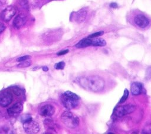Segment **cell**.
<instances>
[{
  "label": "cell",
  "instance_id": "6da1fadb",
  "mask_svg": "<svg viewBox=\"0 0 151 134\" xmlns=\"http://www.w3.org/2000/svg\"><path fill=\"white\" fill-rule=\"evenodd\" d=\"M77 82L84 89L95 92L101 91L105 86L104 81L98 75L80 77L77 79Z\"/></svg>",
  "mask_w": 151,
  "mask_h": 134
},
{
  "label": "cell",
  "instance_id": "7a4b0ae2",
  "mask_svg": "<svg viewBox=\"0 0 151 134\" xmlns=\"http://www.w3.org/2000/svg\"><path fill=\"white\" fill-rule=\"evenodd\" d=\"M63 123L68 128L74 129L79 124V118L77 116L70 111H65L61 116Z\"/></svg>",
  "mask_w": 151,
  "mask_h": 134
},
{
  "label": "cell",
  "instance_id": "3957f363",
  "mask_svg": "<svg viewBox=\"0 0 151 134\" xmlns=\"http://www.w3.org/2000/svg\"><path fill=\"white\" fill-rule=\"evenodd\" d=\"M61 102L64 105V106L68 109H71L74 108H76L78 105V100L74 98H73L67 95H65L64 93L62 94L61 96Z\"/></svg>",
  "mask_w": 151,
  "mask_h": 134
},
{
  "label": "cell",
  "instance_id": "277c9868",
  "mask_svg": "<svg viewBox=\"0 0 151 134\" xmlns=\"http://www.w3.org/2000/svg\"><path fill=\"white\" fill-rule=\"evenodd\" d=\"M23 128L25 132L28 133H36L40 130V126L32 119L24 122Z\"/></svg>",
  "mask_w": 151,
  "mask_h": 134
},
{
  "label": "cell",
  "instance_id": "5b68a950",
  "mask_svg": "<svg viewBox=\"0 0 151 134\" xmlns=\"http://www.w3.org/2000/svg\"><path fill=\"white\" fill-rule=\"evenodd\" d=\"M135 110V106L131 104L125 105L116 108L115 115L118 117H122L133 112Z\"/></svg>",
  "mask_w": 151,
  "mask_h": 134
},
{
  "label": "cell",
  "instance_id": "8992f818",
  "mask_svg": "<svg viewBox=\"0 0 151 134\" xmlns=\"http://www.w3.org/2000/svg\"><path fill=\"white\" fill-rule=\"evenodd\" d=\"M16 14V9L12 6H9L6 7L1 14V18L4 21L8 22Z\"/></svg>",
  "mask_w": 151,
  "mask_h": 134
},
{
  "label": "cell",
  "instance_id": "52a82bcc",
  "mask_svg": "<svg viewBox=\"0 0 151 134\" xmlns=\"http://www.w3.org/2000/svg\"><path fill=\"white\" fill-rule=\"evenodd\" d=\"M134 21L136 25L141 28H146L149 24V19L143 14L137 15L134 17Z\"/></svg>",
  "mask_w": 151,
  "mask_h": 134
},
{
  "label": "cell",
  "instance_id": "ba28073f",
  "mask_svg": "<svg viewBox=\"0 0 151 134\" xmlns=\"http://www.w3.org/2000/svg\"><path fill=\"white\" fill-rule=\"evenodd\" d=\"M27 21V17L25 15L21 14L18 15L14 19L13 21V25L14 26L17 28L19 29L23 26Z\"/></svg>",
  "mask_w": 151,
  "mask_h": 134
},
{
  "label": "cell",
  "instance_id": "9c48e42d",
  "mask_svg": "<svg viewBox=\"0 0 151 134\" xmlns=\"http://www.w3.org/2000/svg\"><path fill=\"white\" fill-rule=\"evenodd\" d=\"M12 101V95L9 92H5L0 98V105L2 107L8 106Z\"/></svg>",
  "mask_w": 151,
  "mask_h": 134
},
{
  "label": "cell",
  "instance_id": "30bf717a",
  "mask_svg": "<svg viewBox=\"0 0 151 134\" xmlns=\"http://www.w3.org/2000/svg\"><path fill=\"white\" fill-rule=\"evenodd\" d=\"M55 112V108L51 105H45L40 109V114L44 116H51Z\"/></svg>",
  "mask_w": 151,
  "mask_h": 134
},
{
  "label": "cell",
  "instance_id": "8fae6325",
  "mask_svg": "<svg viewBox=\"0 0 151 134\" xmlns=\"http://www.w3.org/2000/svg\"><path fill=\"white\" fill-rule=\"evenodd\" d=\"M23 110V106L20 102H17L12 106L7 109V112L10 115L19 113Z\"/></svg>",
  "mask_w": 151,
  "mask_h": 134
},
{
  "label": "cell",
  "instance_id": "7c38bea8",
  "mask_svg": "<svg viewBox=\"0 0 151 134\" xmlns=\"http://www.w3.org/2000/svg\"><path fill=\"white\" fill-rule=\"evenodd\" d=\"M87 12L84 9H81L77 12H74L73 14V18L74 21L77 22H83L86 16Z\"/></svg>",
  "mask_w": 151,
  "mask_h": 134
},
{
  "label": "cell",
  "instance_id": "4fadbf2b",
  "mask_svg": "<svg viewBox=\"0 0 151 134\" xmlns=\"http://www.w3.org/2000/svg\"><path fill=\"white\" fill-rule=\"evenodd\" d=\"M143 87L142 83L139 82H134L131 85L130 91L134 95H138L142 92Z\"/></svg>",
  "mask_w": 151,
  "mask_h": 134
},
{
  "label": "cell",
  "instance_id": "5bb4252c",
  "mask_svg": "<svg viewBox=\"0 0 151 134\" xmlns=\"http://www.w3.org/2000/svg\"><path fill=\"white\" fill-rule=\"evenodd\" d=\"M91 45H92V38L87 37L80 41L75 45V46L77 48H83L89 46H91Z\"/></svg>",
  "mask_w": 151,
  "mask_h": 134
},
{
  "label": "cell",
  "instance_id": "9a60e30c",
  "mask_svg": "<svg viewBox=\"0 0 151 134\" xmlns=\"http://www.w3.org/2000/svg\"><path fill=\"white\" fill-rule=\"evenodd\" d=\"M106 45V42L103 39L92 38V45L94 46H103Z\"/></svg>",
  "mask_w": 151,
  "mask_h": 134
},
{
  "label": "cell",
  "instance_id": "2e32d148",
  "mask_svg": "<svg viewBox=\"0 0 151 134\" xmlns=\"http://www.w3.org/2000/svg\"><path fill=\"white\" fill-rule=\"evenodd\" d=\"M44 125L45 126V128H47L48 129L50 130H54V123L53 122V121L51 119H45L44 120Z\"/></svg>",
  "mask_w": 151,
  "mask_h": 134
},
{
  "label": "cell",
  "instance_id": "e0dca14e",
  "mask_svg": "<svg viewBox=\"0 0 151 134\" xmlns=\"http://www.w3.org/2000/svg\"><path fill=\"white\" fill-rule=\"evenodd\" d=\"M129 92L128 90H127V89H125L124 91V93H123V95L122 98L120 99V101H119V103H120L124 102L127 99V97H128V96H129Z\"/></svg>",
  "mask_w": 151,
  "mask_h": 134
},
{
  "label": "cell",
  "instance_id": "ac0fdd59",
  "mask_svg": "<svg viewBox=\"0 0 151 134\" xmlns=\"http://www.w3.org/2000/svg\"><path fill=\"white\" fill-rule=\"evenodd\" d=\"M64 93H65V95H68V96H69L73 98L76 99H80V97H79L77 95H76V93H73V92H71V91H66V92H64Z\"/></svg>",
  "mask_w": 151,
  "mask_h": 134
},
{
  "label": "cell",
  "instance_id": "d6986e66",
  "mask_svg": "<svg viewBox=\"0 0 151 134\" xmlns=\"http://www.w3.org/2000/svg\"><path fill=\"white\" fill-rule=\"evenodd\" d=\"M12 91L14 92V93L17 96H20L22 94V89H20L19 88L17 87V86H14L12 89Z\"/></svg>",
  "mask_w": 151,
  "mask_h": 134
},
{
  "label": "cell",
  "instance_id": "ffe728a7",
  "mask_svg": "<svg viewBox=\"0 0 151 134\" xmlns=\"http://www.w3.org/2000/svg\"><path fill=\"white\" fill-rule=\"evenodd\" d=\"M65 62H59L58 63H57L55 65V68L56 69H63L64 66H65Z\"/></svg>",
  "mask_w": 151,
  "mask_h": 134
},
{
  "label": "cell",
  "instance_id": "44dd1931",
  "mask_svg": "<svg viewBox=\"0 0 151 134\" xmlns=\"http://www.w3.org/2000/svg\"><path fill=\"white\" fill-rule=\"evenodd\" d=\"M104 32L103 31H99V32H94L93 34H90V35H88V38H94L96 37H98L99 36H101L103 34Z\"/></svg>",
  "mask_w": 151,
  "mask_h": 134
},
{
  "label": "cell",
  "instance_id": "7402d4cb",
  "mask_svg": "<svg viewBox=\"0 0 151 134\" xmlns=\"http://www.w3.org/2000/svg\"><path fill=\"white\" fill-rule=\"evenodd\" d=\"M21 63L18 64V67H19V68H25V67H27V66H29L30 65H31V62H28V61H22V62H21Z\"/></svg>",
  "mask_w": 151,
  "mask_h": 134
},
{
  "label": "cell",
  "instance_id": "603a6c76",
  "mask_svg": "<svg viewBox=\"0 0 151 134\" xmlns=\"http://www.w3.org/2000/svg\"><path fill=\"white\" fill-rule=\"evenodd\" d=\"M142 132L144 133H151V124H149L148 125L146 126Z\"/></svg>",
  "mask_w": 151,
  "mask_h": 134
},
{
  "label": "cell",
  "instance_id": "cb8c5ba5",
  "mask_svg": "<svg viewBox=\"0 0 151 134\" xmlns=\"http://www.w3.org/2000/svg\"><path fill=\"white\" fill-rule=\"evenodd\" d=\"M31 58V56H29V55H25V56H21L19 58H18L17 61L18 62H22V61H27L29 59Z\"/></svg>",
  "mask_w": 151,
  "mask_h": 134
},
{
  "label": "cell",
  "instance_id": "d4e9b609",
  "mask_svg": "<svg viewBox=\"0 0 151 134\" xmlns=\"http://www.w3.org/2000/svg\"><path fill=\"white\" fill-rule=\"evenodd\" d=\"M68 51H68V49L64 50V51H60L59 52L57 53V55H59V56H60V55H65V54H66L67 53H68Z\"/></svg>",
  "mask_w": 151,
  "mask_h": 134
},
{
  "label": "cell",
  "instance_id": "484cf974",
  "mask_svg": "<svg viewBox=\"0 0 151 134\" xmlns=\"http://www.w3.org/2000/svg\"><path fill=\"white\" fill-rule=\"evenodd\" d=\"M5 28H6L5 26L3 24L0 23V34L5 31Z\"/></svg>",
  "mask_w": 151,
  "mask_h": 134
},
{
  "label": "cell",
  "instance_id": "4316f807",
  "mask_svg": "<svg viewBox=\"0 0 151 134\" xmlns=\"http://www.w3.org/2000/svg\"><path fill=\"white\" fill-rule=\"evenodd\" d=\"M110 7L111 8H117V4L116 3H114V2H113L111 4H110Z\"/></svg>",
  "mask_w": 151,
  "mask_h": 134
},
{
  "label": "cell",
  "instance_id": "83f0119b",
  "mask_svg": "<svg viewBox=\"0 0 151 134\" xmlns=\"http://www.w3.org/2000/svg\"><path fill=\"white\" fill-rule=\"evenodd\" d=\"M42 69L44 71H48V68L47 66H43L42 68Z\"/></svg>",
  "mask_w": 151,
  "mask_h": 134
}]
</instances>
